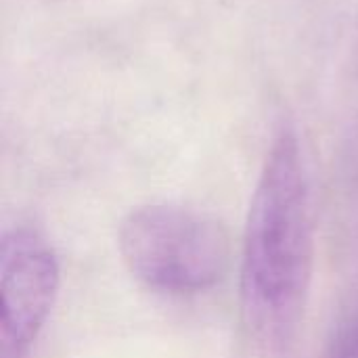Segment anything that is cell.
<instances>
[{"mask_svg": "<svg viewBox=\"0 0 358 358\" xmlns=\"http://www.w3.org/2000/svg\"><path fill=\"white\" fill-rule=\"evenodd\" d=\"M315 206L298 136L281 132L262 166L241 250V317L268 355L285 352L304 321L315 273Z\"/></svg>", "mask_w": 358, "mask_h": 358, "instance_id": "cell-1", "label": "cell"}, {"mask_svg": "<svg viewBox=\"0 0 358 358\" xmlns=\"http://www.w3.org/2000/svg\"><path fill=\"white\" fill-rule=\"evenodd\" d=\"M122 262L162 294H199L231 268V237L220 220L193 208L151 203L128 212L117 229Z\"/></svg>", "mask_w": 358, "mask_h": 358, "instance_id": "cell-2", "label": "cell"}, {"mask_svg": "<svg viewBox=\"0 0 358 358\" xmlns=\"http://www.w3.org/2000/svg\"><path fill=\"white\" fill-rule=\"evenodd\" d=\"M52 245L34 229L4 233L0 243V358H27L59 294Z\"/></svg>", "mask_w": 358, "mask_h": 358, "instance_id": "cell-3", "label": "cell"}, {"mask_svg": "<svg viewBox=\"0 0 358 358\" xmlns=\"http://www.w3.org/2000/svg\"><path fill=\"white\" fill-rule=\"evenodd\" d=\"M336 358H358V327L350 334V338L342 344Z\"/></svg>", "mask_w": 358, "mask_h": 358, "instance_id": "cell-4", "label": "cell"}]
</instances>
